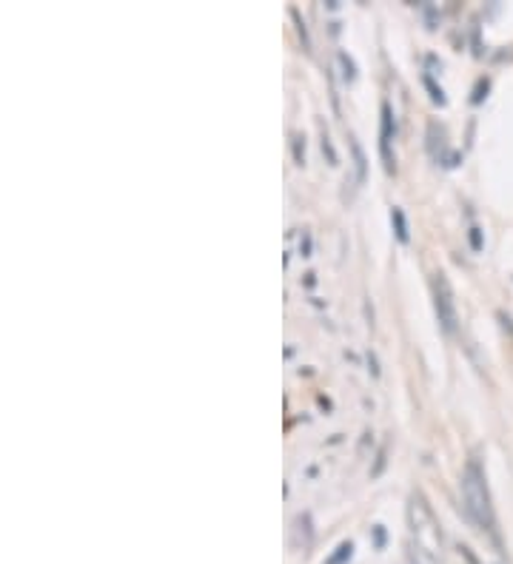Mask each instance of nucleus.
I'll return each mask as SVG.
<instances>
[{
	"label": "nucleus",
	"instance_id": "nucleus-1",
	"mask_svg": "<svg viewBox=\"0 0 513 564\" xmlns=\"http://www.w3.org/2000/svg\"><path fill=\"white\" fill-rule=\"evenodd\" d=\"M408 525H411V559H414V564H439L445 539H442L437 516H434V510L422 493H411Z\"/></svg>",
	"mask_w": 513,
	"mask_h": 564
},
{
	"label": "nucleus",
	"instance_id": "nucleus-2",
	"mask_svg": "<svg viewBox=\"0 0 513 564\" xmlns=\"http://www.w3.org/2000/svg\"><path fill=\"white\" fill-rule=\"evenodd\" d=\"M462 502L471 516V522L488 533L496 536V516L494 502H491V490H488V479L485 470L476 459H468V465L462 470Z\"/></svg>",
	"mask_w": 513,
	"mask_h": 564
},
{
	"label": "nucleus",
	"instance_id": "nucleus-3",
	"mask_svg": "<svg viewBox=\"0 0 513 564\" xmlns=\"http://www.w3.org/2000/svg\"><path fill=\"white\" fill-rule=\"evenodd\" d=\"M434 308H437V320L445 334H456V305L451 285L445 280V274H434Z\"/></svg>",
	"mask_w": 513,
	"mask_h": 564
},
{
	"label": "nucleus",
	"instance_id": "nucleus-4",
	"mask_svg": "<svg viewBox=\"0 0 513 564\" xmlns=\"http://www.w3.org/2000/svg\"><path fill=\"white\" fill-rule=\"evenodd\" d=\"M397 140V120H394V112L388 103H382L380 109V157L382 166L388 174H397V157H394V149L391 143Z\"/></svg>",
	"mask_w": 513,
	"mask_h": 564
},
{
	"label": "nucleus",
	"instance_id": "nucleus-5",
	"mask_svg": "<svg viewBox=\"0 0 513 564\" xmlns=\"http://www.w3.org/2000/svg\"><path fill=\"white\" fill-rule=\"evenodd\" d=\"M428 151H431V157L437 160V163H445L448 160V143H445V129L439 126L437 120H431L428 123Z\"/></svg>",
	"mask_w": 513,
	"mask_h": 564
},
{
	"label": "nucleus",
	"instance_id": "nucleus-6",
	"mask_svg": "<svg viewBox=\"0 0 513 564\" xmlns=\"http://www.w3.org/2000/svg\"><path fill=\"white\" fill-rule=\"evenodd\" d=\"M348 146H351V154H354V169H357V183H365L368 180V157H365V151L362 146L357 143V137H348Z\"/></svg>",
	"mask_w": 513,
	"mask_h": 564
},
{
	"label": "nucleus",
	"instance_id": "nucleus-7",
	"mask_svg": "<svg viewBox=\"0 0 513 564\" xmlns=\"http://www.w3.org/2000/svg\"><path fill=\"white\" fill-rule=\"evenodd\" d=\"M391 226H394V234L402 245L411 243V234H408V220H405V211L402 208H391Z\"/></svg>",
	"mask_w": 513,
	"mask_h": 564
},
{
	"label": "nucleus",
	"instance_id": "nucleus-8",
	"mask_svg": "<svg viewBox=\"0 0 513 564\" xmlns=\"http://www.w3.org/2000/svg\"><path fill=\"white\" fill-rule=\"evenodd\" d=\"M351 556H354V542H342L323 564H348L351 562Z\"/></svg>",
	"mask_w": 513,
	"mask_h": 564
},
{
	"label": "nucleus",
	"instance_id": "nucleus-9",
	"mask_svg": "<svg viewBox=\"0 0 513 564\" xmlns=\"http://www.w3.org/2000/svg\"><path fill=\"white\" fill-rule=\"evenodd\" d=\"M422 83H425V89L431 92V100H434L437 106H445V103H448V97H445V92H442V86H437V83H434V77L428 75V72L422 75Z\"/></svg>",
	"mask_w": 513,
	"mask_h": 564
},
{
	"label": "nucleus",
	"instance_id": "nucleus-10",
	"mask_svg": "<svg viewBox=\"0 0 513 564\" xmlns=\"http://www.w3.org/2000/svg\"><path fill=\"white\" fill-rule=\"evenodd\" d=\"M337 60H340L342 66V80H345V83H354V80H357V66H354V60L345 55V52H337Z\"/></svg>",
	"mask_w": 513,
	"mask_h": 564
},
{
	"label": "nucleus",
	"instance_id": "nucleus-11",
	"mask_svg": "<svg viewBox=\"0 0 513 564\" xmlns=\"http://www.w3.org/2000/svg\"><path fill=\"white\" fill-rule=\"evenodd\" d=\"M320 146H323L328 166H337V151H334V143H331V137H328V132H325L323 126H320Z\"/></svg>",
	"mask_w": 513,
	"mask_h": 564
},
{
	"label": "nucleus",
	"instance_id": "nucleus-12",
	"mask_svg": "<svg viewBox=\"0 0 513 564\" xmlns=\"http://www.w3.org/2000/svg\"><path fill=\"white\" fill-rule=\"evenodd\" d=\"M488 89H491V80H488V77H479V80H476L474 92H471V103H474V106H479V103H482V100L488 97Z\"/></svg>",
	"mask_w": 513,
	"mask_h": 564
},
{
	"label": "nucleus",
	"instance_id": "nucleus-13",
	"mask_svg": "<svg viewBox=\"0 0 513 564\" xmlns=\"http://www.w3.org/2000/svg\"><path fill=\"white\" fill-rule=\"evenodd\" d=\"M291 18H294V23H297V35H300V40H303V49H308V52H311V38H308L305 20L300 18V12H297V9H291Z\"/></svg>",
	"mask_w": 513,
	"mask_h": 564
},
{
	"label": "nucleus",
	"instance_id": "nucleus-14",
	"mask_svg": "<svg viewBox=\"0 0 513 564\" xmlns=\"http://www.w3.org/2000/svg\"><path fill=\"white\" fill-rule=\"evenodd\" d=\"M385 465H388V448L382 445L380 451H377V462H374V468H371V479H380Z\"/></svg>",
	"mask_w": 513,
	"mask_h": 564
},
{
	"label": "nucleus",
	"instance_id": "nucleus-15",
	"mask_svg": "<svg viewBox=\"0 0 513 564\" xmlns=\"http://www.w3.org/2000/svg\"><path fill=\"white\" fill-rule=\"evenodd\" d=\"M294 163L305 166V137L303 134H294Z\"/></svg>",
	"mask_w": 513,
	"mask_h": 564
},
{
	"label": "nucleus",
	"instance_id": "nucleus-16",
	"mask_svg": "<svg viewBox=\"0 0 513 564\" xmlns=\"http://www.w3.org/2000/svg\"><path fill=\"white\" fill-rule=\"evenodd\" d=\"M468 243H471V248H474V251H482V228L479 226H471L468 228Z\"/></svg>",
	"mask_w": 513,
	"mask_h": 564
},
{
	"label": "nucleus",
	"instance_id": "nucleus-17",
	"mask_svg": "<svg viewBox=\"0 0 513 564\" xmlns=\"http://www.w3.org/2000/svg\"><path fill=\"white\" fill-rule=\"evenodd\" d=\"M368 371H371V376H380V362H377L374 351H368Z\"/></svg>",
	"mask_w": 513,
	"mask_h": 564
},
{
	"label": "nucleus",
	"instance_id": "nucleus-18",
	"mask_svg": "<svg viewBox=\"0 0 513 564\" xmlns=\"http://www.w3.org/2000/svg\"><path fill=\"white\" fill-rule=\"evenodd\" d=\"M300 254H303V257H311V234H308V231H303V240H300Z\"/></svg>",
	"mask_w": 513,
	"mask_h": 564
},
{
	"label": "nucleus",
	"instance_id": "nucleus-19",
	"mask_svg": "<svg viewBox=\"0 0 513 564\" xmlns=\"http://www.w3.org/2000/svg\"><path fill=\"white\" fill-rule=\"evenodd\" d=\"M374 545L380 547V550L385 547V527H382V525L374 527Z\"/></svg>",
	"mask_w": 513,
	"mask_h": 564
},
{
	"label": "nucleus",
	"instance_id": "nucleus-20",
	"mask_svg": "<svg viewBox=\"0 0 513 564\" xmlns=\"http://www.w3.org/2000/svg\"><path fill=\"white\" fill-rule=\"evenodd\" d=\"M365 317H368V325L374 328V308H371L368 302H365Z\"/></svg>",
	"mask_w": 513,
	"mask_h": 564
},
{
	"label": "nucleus",
	"instance_id": "nucleus-21",
	"mask_svg": "<svg viewBox=\"0 0 513 564\" xmlns=\"http://www.w3.org/2000/svg\"><path fill=\"white\" fill-rule=\"evenodd\" d=\"M317 402H320V408H325V411H331V399H328V396H317Z\"/></svg>",
	"mask_w": 513,
	"mask_h": 564
}]
</instances>
